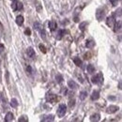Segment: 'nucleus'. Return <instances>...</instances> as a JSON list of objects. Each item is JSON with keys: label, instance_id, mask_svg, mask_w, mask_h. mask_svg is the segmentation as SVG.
Here are the masks:
<instances>
[{"label": "nucleus", "instance_id": "bb28decb", "mask_svg": "<svg viewBox=\"0 0 122 122\" xmlns=\"http://www.w3.org/2000/svg\"><path fill=\"white\" fill-rule=\"evenodd\" d=\"M74 105H75V100H74V99L70 100V102H69V106H70V108L74 107Z\"/></svg>", "mask_w": 122, "mask_h": 122}, {"label": "nucleus", "instance_id": "4be33fe9", "mask_svg": "<svg viewBox=\"0 0 122 122\" xmlns=\"http://www.w3.org/2000/svg\"><path fill=\"white\" fill-rule=\"evenodd\" d=\"M87 25V22H83V23H81L80 25H79V28H80V30L81 31H84L86 29V26Z\"/></svg>", "mask_w": 122, "mask_h": 122}, {"label": "nucleus", "instance_id": "9d476101", "mask_svg": "<svg viewBox=\"0 0 122 122\" xmlns=\"http://www.w3.org/2000/svg\"><path fill=\"white\" fill-rule=\"evenodd\" d=\"M100 99V91L99 90H94L91 94V100L92 101H97Z\"/></svg>", "mask_w": 122, "mask_h": 122}, {"label": "nucleus", "instance_id": "f704fd0d", "mask_svg": "<svg viewBox=\"0 0 122 122\" xmlns=\"http://www.w3.org/2000/svg\"><path fill=\"white\" fill-rule=\"evenodd\" d=\"M0 31H3V25L1 22H0Z\"/></svg>", "mask_w": 122, "mask_h": 122}, {"label": "nucleus", "instance_id": "ddd939ff", "mask_svg": "<svg viewBox=\"0 0 122 122\" xmlns=\"http://www.w3.org/2000/svg\"><path fill=\"white\" fill-rule=\"evenodd\" d=\"M115 32H120L121 31V21H118V22H116L115 23Z\"/></svg>", "mask_w": 122, "mask_h": 122}, {"label": "nucleus", "instance_id": "5701e85b", "mask_svg": "<svg viewBox=\"0 0 122 122\" xmlns=\"http://www.w3.org/2000/svg\"><path fill=\"white\" fill-rule=\"evenodd\" d=\"M34 29L40 31L42 29V26H41V25L40 23H35V24H34Z\"/></svg>", "mask_w": 122, "mask_h": 122}, {"label": "nucleus", "instance_id": "20e7f679", "mask_svg": "<svg viewBox=\"0 0 122 122\" xmlns=\"http://www.w3.org/2000/svg\"><path fill=\"white\" fill-rule=\"evenodd\" d=\"M96 18L98 21H102L105 18V12L102 9H98L96 11Z\"/></svg>", "mask_w": 122, "mask_h": 122}, {"label": "nucleus", "instance_id": "f8f14e48", "mask_svg": "<svg viewBox=\"0 0 122 122\" xmlns=\"http://www.w3.org/2000/svg\"><path fill=\"white\" fill-rule=\"evenodd\" d=\"M48 26H49V28H50V30L51 31H55L56 29V21H50L49 22V24H48Z\"/></svg>", "mask_w": 122, "mask_h": 122}, {"label": "nucleus", "instance_id": "a211bd4d", "mask_svg": "<svg viewBox=\"0 0 122 122\" xmlns=\"http://www.w3.org/2000/svg\"><path fill=\"white\" fill-rule=\"evenodd\" d=\"M86 71H87V72L88 73H94L95 72V67L91 65V64H89V65H87V67H86Z\"/></svg>", "mask_w": 122, "mask_h": 122}, {"label": "nucleus", "instance_id": "423d86ee", "mask_svg": "<svg viewBox=\"0 0 122 122\" xmlns=\"http://www.w3.org/2000/svg\"><path fill=\"white\" fill-rule=\"evenodd\" d=\"M115 23H116V20H115V18H114L113 16H110V17H108V18H107L106 24L109 27H114Z\"/></svg>", "mask_w": 122, "mask_h": 122}, {"label": "nucleus", "instance_id": "1a4fd4ad", "mask_svg": "<svg viewBox=\"0 0 122 122\" xmlns=\"http://www.w3.org/2000/svg\"><path fill=\"white\" fill-rule=\"evenodd\" d=\"M54 119L53 115H44L41 117V121H54Z\"/></svg>", "mask_w": 122, "mask_h": 122}, {"label": "nucleus", "instance_id": "9b49d317", "mask_svg": "<svg viewBox=\"0 0 122 122\" xmlns=\"http://www.w3.org/2000/svg\"><path fill=\"white\" fill-rule=\"evenodd\" d=\"M16 24L19 25V26H21V25H23V24H24V16L23 15H18L16 17Z\"/></svg>", "mask_w": 122, "mask_h": 122}, {"label": "nucleus", "instance_id": "cd10ccee", "mask_svg": "<svg viewBox=\"0 0 122 122\" xmlns=\"http://www.w3.org/2000/svg\"><path fill=\"white\" fill-rule=\"evenodd\" d=\"M56 78V82H57L58 84L62 83V81H63V77H62V75H60V74H57Z\"/></svg>", "mask_w": 122, "mask_h": 122}, {"label": "nucleus", "instance_id": "7ed1b4c3", "mask_svg": "<svg viewBox=\"0 0 122 122\" xmlns=\"http://www.w3.org/2000/svg\"><path fill=\"white\" fill-rule=\"evenodd\" d=\"M66 113H67V106H66L64 103L59 104V106L57 108V116H58V117H65Z\"/></svg>", "mask_w": 122, "mask_h": 122}, {"label": "nucleus", "instance_id": "412c9836", "mask_svg": "<svg viewBox=\"0 0 122 122\" xmlns=\"http://www.w3.org/2000/svg\"><path fill=\"white\" fill-rule=\"evenodd\" d=\"M10 106L12 107V108H17L18 107V101L16 100L15 98L11 99V101H10Z\"/></svg>", "mask_w": 122, "mask_h": 122}, {"label": "nucleus", "instance_id": "c9c22d12", "mask_svg": "<svg viewBox=\"0 0 122 122\" xmlns=\"http://www.w3.org/2000/svg\"><path fill=\"white\" fill-rule=\"evenodd\" d=\"M108 99H109V100H116V98H115V97H110V96L108 97Z\"/></svg>", "mask_w": 122, "mask_h": 122}, {"label": "nucleus", "instance_id": "e433bc0d", "mask_svg": "<svg viewBox=\"0 0 122 122\" xmlns=\"http://www.w3.org/2000/svg\"><path fill=\"white\" fill-rule=\"evenodd\" d=\"M0 73H1V59H0Z\"/></svg>", "mask_w": 122, "mask_h": 122}, {"label": "nucleus", "instance_id": "c85d7f7f", "mask_svg": "<svg viewBox=\"0 0 122 122\" xmlns=\"http://www.w3.org/2000/svg\"><path fill=\"white\" fill-rule=\"evenodd\" d=\"M28 119H27V117H25V116H23V117H21L19 119H18V121H27Z\"/></svg>", "mask_w": 122, "mask_h": 122}, {"label": "nucleus", "instance_id": "72a5a7b5", "mask_svg": "<svg viewBox=\"0 0 122 122\" xmlns=\"http://www.w3.org/2000/svg\"><path fill=\"white\" fill-rule=\"evenodd\" d=\"M110 1H111V3H112L113 6H117V4L118 2V0H110Z\"/></svg>", "mask_w": 122, "mask_h": 122}, {"label": "nucleus", "instance_id": "473e14b6", "mask_svg": "<svg viewBox=\"0 0 122 122\" xmlns=\"http://www.w3.org/2000/svg\"><path fill=\"white\" fill-rule=\"evenodd\" d=\"M5 50V45L4 44H2V43H0V54L1 53H3V51Z\"/></svg>", "mask_w": 122, "mask_h": 122}, {"label": "nucleus", "instance_id": "2eb2a0df", "mask_svg": "<svg viewBox=\"0 0 122 122\" xmlns=\"http://www.w3.org/2000/svg\"><path fill=\"white\" fill-rule=\"evenodd\" d=\"M72 60H73L74 64L76 65L77 67H82L83 62H82V60H81V59H80V57H78V56H74V57L72 58Z\"/></svg>", "mask_w": 122, "mask_h": 122}, {"label": "nucleus", "instance_id": "6ab92c4d", "mask_svg": "<svg viewBox=\"0 0 122 122\" xmlns=\"http://www.w3.org/2000/svg\"><path fill=\"white\" fill-rule=\"evenodd\" d=\"M86 48L91 49V48H93V47L95 46V41H94L93 40H89V41H86Z\"/></svg>", "mask_w": 122, "mask_h": 122}, {"label": "nucleus", "instance_id": "c756f323", "mask_svg": "<svg viewBox=\"0 0 122 122\" xmlns=\"http://www.w3.org/2000/svg\"><path fill=\"white\" fill-rule=\"evenodd\" d=\"M26 71L29 73V74H32V72H33V70H32V68H31V66H27L26 67Z\"/></svg>", "mask_w": 122, "mask_h": 122}, {"label": "nucleus", "instance_id": "393cba45", "mask_svg": "<svg viewBox=\"0 0 122 122\" xmlns=\"http://www.w3.org/2000/svg\"><path fill=\"white\" fill-rule=\"evenodd\" d=\"M39 48H40V50H41V52L42 54H46V52H47V51H46V47L43 45L42 43H41V44L39 45Z\"/></svg>", "mask_w": 122, "mask_h": 122}, {"label": "nucleus", "instance_id": "a878e982", "mask_svg": "<svg viewBox=\"0 0 122 122\" xmlns=\"http://www.w3.org/2000/svg\"><path fill=\"white\" fill-rule=\"evenodd\" d=\"M63 33H64V30H58V32H57V35H58V36H56V39H57V40H61V39H62V37H63L62 34H63Z\"/></svg>", "mask_w": 122, "mask_h": 122}, {"label": "nucleus", "instance_id": "f03ea898", "mask_svg": "<svg viewBox=\"0 0 122 122\" xmlns=\"http://www.w3.org/2000/svg\"><path fill=\"white\" fill-rule=\"evenodd\" d=\"M46 101H47V102H49V103H56V102L58 101V97H57L56 94L48 93V94L46 95Z\"/></svg>", "mask_w": 122, "mask_h": 122}, {"label": "nucleus", "instance_id": "4468645a", "mask_svg": "<svg viewBox=\"0 0 122 122\" xmlns=\"http://www.w3.org/2000/svg\"><path fill=\"white\" fill-rule=\"evenodd\" d=\"M13 119H14L13 114L10 113V112L7 113V115H6V117H5V121H12Z\"/></svg>", "mask_w": 122, "mask_h": 122}, {"label": "nucleus", "instance_id": "4c0bfd02", "mask_svg": "<svg viewBox=\"0 0 122 122\" xmlns=\"http://www.w3.org/2000/svg\"><path fill=\"white\" fill-rule=\"evenodd\" d=\"M10 1H12V2H13V1H17V0H10Z\"/></svg>", "mask_w": 122, "mask_h": 122}, {"label": "nucleus", "instance_id": "b1692460", "mask_svg": "<svg viewBox=\"0 0 122 122\" xmlns=\"http://www.w3.org/2000/svg\"><path fill=\"white\" fill-rule=\"evenodd\" d=\"M92 57V54L90 52H87V53H86L85 55H84V59H86V60H88V59H90Z\"/></svg>", "mask_w": 122, "mask_h": 122}, {"label": "nucleus", "instance_id": "7c9ffc66", "mask_svg": "<svg viewBox=\"0 0 122 122\" xmlns=\"http://www.w3.org/2000/svg\"><path fill=\"white\" fill-rule=\"evenodd\" d=\"M25 34L26 35V36H30L31 35V30L27 27V28H25Z\"/></svg>", "mask_w": 122, "mask_h": 122}, {"label": "nucleus", "instance_id": "6e6552de", "mask_svg": "<svg viewBox=\"0 0 122 122\" xmlns=\"http://www.w3.org/2000/svg\"><path fill=\"white\" fill-rule=\"evenodd\" d=\"M118 106H116V105H110V106L107 108L106 112L108 114H114L116 113L117 111H118Z\"/></svg>", "mask_w": 122, "mask_h": 122}, {"label": "nucleus", "instance_id": "39448f33", "mask_svg": "<svg viewBox=\"0 0 122 122\" xmlns=\"http://www.w3.org/2000/svg\"><path fill=\"white\" fill-rule=\"evenodd\" d=\"M24 6H23V3L22 2H18V1H13L12 5H11V9L13 10H23Z\"/></svg>", "mask_w": 122, "mask_h": 122}, {"label": "nucleus", "instance_id": "dca6fc26", "mask_svg": "<svg viewBox=\"0 0 122 122\" xmlns=\"http://www.w3.org/2000/svg\"><path fill=\"white\" fill-rule=\"evenodd\" d=\"M68 86H69L71 89H75V88H77L76 83H75L74 81H72V80H70V81L68 82Z\"/></svg>", "mask_w": 122, "mask_h": 122}, {"label": "nucleus", "instance_id": "f3484780", "mask_svg": "<svg viewBox=\"0 0 122 122\" xmlns=\"http://www.w3.org/2000/svg\"><path fill=\"white\" fill-rule=\"evenodd\" d=\"M101 119V116L100 114H93L90 117V120L91 121H99Z\"/></svg>", "mask_w": 122, "mask_h": 122}, {"label": "nucleus", "instance_id": "f257e3e1", "mask_svg": "<svg viewBox=\"0 0 122 122\" xmlns=\"http://www.w3.org/2000/svg\"><path fill=\"white\" fill-rule=\"evenodd\" d=\"M91 81L92 83L95 84V85H102L103 83V75H102V72L97 73L96 75H94L92 77Z\"/></svg>", "mask_w": 122, "mask_h": 122}, {"label": "nucleus", "instance_id": "2f4dec72", "mask_svg": "<svg viewBox=\"0 0 122 122\" xmlns=\"http://www.w3.org/2000/svg\"><path fill=\"white\" fill-rule=\"evenodd\" d=\"M36 7H37V10H38V12H41V11L42 10V6H41L39 3H38V5H37Z\"/></svg>", "mask_w": 122, "mask_h": 122}, {"label": "nucleus", "instance_id": "0eeeda50", "mask_svg": "<svg viewBox=\"0 0 122 122\" xmlns=\"http://www.w3.org/2000/svg\"><path fill=\"white\" fill-rule=\"evenodd\" d=\"M26 54H27V56L30 57V58H34L35 56H36L35 50H34L32 47H28V48H27V50H26Z\"/></svg>", "mask_w": 122, "mask_h": 122}, {"label": "nucleus", "instance_id": "aec40b11", "mask_svg": "<svg viewBox=\"0 0 122 122\" xmlns=\"http://www.w3.org/2000/svg\"><path fill=\"white\" fill-rule=\"evenodd\" d=\"M87 97V92L86 91H81L80 92V95H79V99L81 101H84L86 98Z\"/></svg>", "mask_w": 122, "mask_h": 122}]
</instances>
